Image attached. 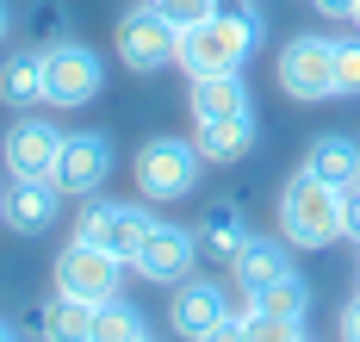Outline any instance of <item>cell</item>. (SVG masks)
<instances>
[{
  "label": "cell",
  "mask_w": 360,
  "mask_h": 342,
  "mask_svg": "<svg viewBox=\"0 0 360 342\" xmlns=\"http://www.w3.org/2000/svg\"><path fill=\"white\" fill-rule=\"evenodd\" d=\"M360 94V38H335V100Z\"/></svg>",
  "instance_id": "cb8c5ba5"
},
{
  "label": "cell",
  "mask_w": 360,
  "mask_h": 342,
  "mask_svg": "<svg viewBox=\"0 0 360 342\" xmlns=\"http://www.w3.org/2000/svg\"><path fill=\"white\" fill-rule=\"evenodd\" d=\"M6 32H13V13H6V6H0V44H6Z\"/></svg>",
  "instance_id": "1f68e13d"
},
{
  "label": "cell",
  "mask_w": 360,
  "mask_h": 342,
  "mask_svg": "<svg viewBox=\"0 0 360 342\" xmlns=\"http://www.w3.org/2000/svg\"><path fill=\"white\" fill-rule=\"evenodd\" d=\"M280 87L292 100H335V38L298 32L280 50Z\"/></svg>",
  "instance_id": "52a82bcc"
},
{
  "label": "cell",
  "mask_w": 360,
  "mask_h": 342,
  "mask_svg": "<svg viewBox=\"0 0 360 342\" xmlns=\"http://www.w3.org/2000/svg\"><path fill=\"white\" fill-rule=\"evenodd\" d=\"M280 236H286L292 249H323L342 236V193L317 181L311 168H298L280 193Z\"/></svg>",
  "instance_id": "6da1fadb"
},
{
  "label": "cell",
  "mask_w": 360,
  "mask_h": 342,
  "mask_svg": "<svg viewBox=\"0 0 360 342\" xmlns=\"http://www.w3.org/2000/svg\"><path fill=\"white\" fill-rule=\"evenodd\" d=\"M186 106H193V125L249 118V87H243V69H230V75H193V87H186Z\"/></svg>",
  "instance_id": "5bb4252c"
},
{
  "label": "cell",
  "mask_w": 360,
  "mask_h": 342,
  "mask_svg": "<svg viewBox=\"0 0 360 342\" xmlns=\"http://www.w3.org/2000/svg\"><path fill=\"white\" fill-rule=\"evenodd\" d=\"M180 50V32L168 25V13L143 0V6H131L124 19H118V63L124 69H137V75H155V69H168Z\"/></svg>",
  "instance_id": "5b68a950"
},
{
  "label": "cell",
  "mask_w": 360,
  "mask_h": 342,
  "mask_svg": "<svg viewBox=\"0 0 360 342\" xmlns=\"http://www.w3.org/2000/svg\"><path fill=\"white\" fill-rule=\"evenodd\" d=\"M143 311L137 305H124V299H106V305H94V336L87 342H143Z\"/></svg>",
  "instance_id": "7402d4cb"
},
{
  "label": "cell",
  "mask_w": 360,
  "mask_h": 342,
  "mask_svg": "<svg viewBox=\"0 0 360 342\" xmlns=\"http://www.w3.org/2000/svg\"><path fill=\"white\" fill-rule=\"evenodd\" d=\"M199 255H205V249H199V230L168 224V218H155L131 267H137L143 280H155V286H180V280L193 274V262H199Z\"/></svg>",
  "instance_id": "9c48e42d"
},
{
  "label": "cell",
  "mask_w": 360,
  "mask_h": 342,
  "mask_svg": "<svg viewBox=\"0 0 360 342\" xmlns=\"http://www.w3.org/2000/svg\"><path fill=\"white\" fill-rule=\"evenodd\" d=\"M217 13H224V19H236V25H255V32H261V0H217Z\"/></svg>",
  "instance_id": "484cf974"
},
{
  "label": "cell",
  "mask_w": 360,
  "mask_h": 342,
  "mask_svg": "<svg viewBox=\"0 0 360 342\" xmlns=\"http://www.w3.org/2000/svg\"><path fill=\"white\" fill-rule=\"evenodd\" d=\"M0 100L6 106H44V50H13L0 63Z\"/></svg>",
  "instance_id": "ac0fdd59"
},
{
  "label": "cell",
  "mask_w": 360,
  "mask_h": 342,
  "mask_svg": "<svg viewBox=\"0 0 360 342\" xmlns=\"http://www.w3.org/2000/svg\"><path fill=\"white\" fill-rule=\"evenodd\" d=\"M230 274H236V286H243V293H261L267 280L292 274V243H286V236H249V243H243V255L230 262Z\"/></svg>",
  "instance_id": "9a60e30c"
},
{
  "label": "cell",
  "mask_w": 360,
  "mask_h": 342,
  "mask_svg": "<svg viewBox=\"0 0 360 342\" xmlns=\"http://www.w3.org/2000/svg\"><path fill=\"white\" fill-rule=\"evenodd\" d=\"M354 25H360V6H354Z\"/></svg>",
  "instance_id": "836d02e7"
},
{
  "label": "cell",
  "mask_w": 360,
  "mask_h": 342,
  "mask_svg": "<svg viewBox=\"0 0 360 342\" xmlns=\"http://www.w3.org/2000/svg\"><path fill=\"white\" fill-rule=\"evenodd\" d=\"M143 342H149V336H143Z\"/></svg>",
  "instance_id": "e575fe53"
},
{
  "label": "cell",
  "mask_w": 360,
  "mask_h": 342,
  "mask_svg": "<svg viewBox=\"0 0 360 342\" xmlns=\"http://www.w3.org/2000/svg\"><path fill=\"white\" fill-rule=\"evenodd\" d=\"M217 317H230V305H224V286H217V280H180V286H174V299H168V324H174V336L199 342Z\"/></svg>",
  "instance_id": "4fadbf2b"
},
{
  "label": "cell",
  "mask_w": 360,
  "mask_h": 342,
  "mask_svg": "<svg viewBox=\"0 0 360 342\" xmlns=\"http://www.w3.org/2000/svg\"><path fill=\"white\" fill-rule=\"evenodd\" d=\"M63 199H69V193L56 187V181H25V175H6L0 218H6V230H19V236H44V230H56V218H63Z\"/></svg>",
  "instance_id": "30bf717a"
},
{
  "label": "cell",
  "mask_w": 360,
  "mask_h": 342,
  "mask_svg": "<svg viewBox=\"0 0 360 342\" xmlns=\"http://www.w3.org/2000/svg\"><path fill=\"white\" fill-rule=\"evenodd\" d=\"M0 342H19V336H13V330H6V324H0Z\"/></svg>",
  "instance_id": "d6a6232c"
},
{
  "label": "cell",
  "mask_w": 360,
  "mask_h": 342,
  "mask_svg": "<svg viewBox=\"0 0 360 342\" xmlns=\"http://www.w3.org/2000/svg\"><path fill=\"white\" fill-rule=\"evenodd\" d=\"M342 342H360V293L348 299V311H342Z\"/></svg>",
  "instance_id": "f546056e"
},
{
  "label": "cell",
  "mask_w": 360,
  "mask_h": 342,
  "mask_svg": "<svg viewBox=\"0 0 360 342\" xmlns=\"http://www.w3.org/2000/svg\"><path fill=\"white\" fill-rule=\"evenodd\" d=\"M304 168L317 181H329L335 193H348V187H360V144L354 137H317L311 156H304Z\"/></svg>",
  "instance_id": "e0dca14e"
},
{
  "label": "cell",
  "mask_w": 360,
  "mask_h": 342,
  "mask_svg": "<svg viewBox=\"0 0 360 342\" xmlns=\"http://www.w3.org/2000/svg\"><path fill=\"white\" fill-rule=\"evenodd\" d=\"M193 230H199V249H205L212 262H236V255H243V243L255 236V230L243 224V212H236V205H224V199L205 205V218H199Z\"/></svg>",
  "instance_id": "2e32d148"
},
{
  "label": "cell",
  "mask_w": 360,
  "mask_h": 342,
  "mask_svg": "<svg viewBox=\"0 0 360 342\" xmlns=\"http://www.w3.org/2000/svg\"><path fill=\"white\" fill-rule=\"evenodd\" d=\"M255 311H274V317H292V324H304V311H311V286L298 280V274H280V280H267L261 293H249Z\"/></svg>",
  "instance_id": "44dd1931"
},
{
  "label": "cell",
  "mask_w": 360,
  "mask_h": 342,
  "mask_svg": "<svg viewBox=\"0 0 360 342\" xmlns=\"http://www.w3.org/2000/svg\"><path fill=\"white\" fill-rule=\"evenodd\" d=\"M311 6H317L323 19H354V6H360V0H311Z\"/></svg>",
  "instance_id": "4dcf8cb0"
},
{
  "label": "cell",
  "mask_w": 360,
  "mask_h": 342,
  "mask_svg": "<svg viewBox=\"0 0 360 342\" xmlns=\"http://www.w3.org/2000/svg\"><path fill=\"white\" fill-rule=\"evenodd\" d=\"M193 150L205 162H243L255 150V113L249 118H217V125H199L193 131Z\"/></svg>",
  "instance_id": "d6986e66"
},
{
  "label": "cell",
  "mask_w": 360,
  "mask_h": 342,
  "mask_svg": "<svg viewBox=\"0 0 360 342\" xmlns=\"http://www.w3.org/2000/svg\"><path fill=\"white\" fill-rule=\"evenodd\" d=\"M255 50V25H236V19H205V25H193V32H180V50L174 63L186 75H230V69H243Z\"/></svg>",
  "instance_id": "7a4b0ae2"
},
{
  "label": "cell",
  "mask_w": 360,
  "mask_h": 342,
  "mask_svg": "<svg viewBox=\"0 0 360 342\" xmlns=\"http://www.w3.org/2000/svg\"><path fill=\"white\" fill-rule=\"evenodd\" d=\"M199 168H205V156L193 150V137H149L137 150V162H131L143 199H186L193 181H199Z\"/></svg>",
  "instance_id": "277c9868"
},
{
  "label": "cell",
  "mask_w": 360,
  "mask_h": 342,
  "mask_svg": "<svg viewBox=\"0 0 360 342\" xmlns=\"http://www.w3.org/2000/svg\"><path fill=\"white\" fill-rule=\"evenodd\" d=\"M342 236H354V243H360V187L342 193Z\"/></svg>",
  "instance_id": "83f0119b"
},
{
  "label": "cell",
  "mask_w": 360,
  "mask_h": 342,
  "mask_svg": "<svg viewBox=\"0 0 360 342\" xmlns=\"http://www.w3.org/2000/svg\"><path fill=\"white\" fill-rule=\"evenodd\" d=\"M32 25H37V38H50V44H56V25H63V6H56V0H44V6L32 13Z\"/></svg>",
  "instance_id": "4316f807"
},
{
  "label": "cell",
  "mask_w": 360,
  "mask_h": 342,
  "mask_svg": "<svg viewBox=\"0 0 360 342\" xmlns=\"http://www.w3.org/2000/svg\"><path fill=\"white\" fill-rule=\"evenodd\" d=\"M155 6L168 13V25H174V32H193V25L217 19V0H155Z\"/></svg>",
  "instance_id": "d4e9b609"
},
{
  "label": "cell",
  "mask_w": 360,
  "mask_h": 342,
  "mask_svg": "<svg viewBox=\"0 0 360 342\" xmlns=\"http://www.w3.org/2000/svg\"><path fill=\"white\" fill-rule=\"evenodd\" d=\"M149 224H155V218H149L143 205H124V199H87V212L75 218V236H87V243L112 249L118 262H137Z\"/></svg>",
  "instance_id": "ba28073f"
},
{
  "label": "cell",
  "mask_w": 360,
  "mask_h": 342,
  "mask_svg": "<svg viewBox=\"0 0 360 342\" xmlns=\"http://www.w3.org/2000/svg\"><path fill=\"white\" fill-rule=\"evenodd\" d=\"M37 330H44V342H87L94 336V305L56 293V299H44V311H37Z\"/></svg>",
  "instance_id": "ffe728a7"
},
{
  "label": "cell",
  "mask_w": 360,
  "mask_h": 342,
  "mask_svg": "<svg viewBox=\"0 0 360 342\" xmlns=\"http://www.w3.org/2000/svg\"><path fill=\"white\" fill-rule=\"evenodd\" d=\"M106 175H112V144L100 131H69L63 156H56V187L75 193V199H94Z\"/></svg>",
  "instance_id": "7c38bea8"
},
{
  "label": "cell",
  "mask_w": 360,
  "mask_h": 342,
  "mask_svg": "<svg viewBox=\"0 0 360 342\" xmlns=\"http://www.w3.org/2000/svg\"><path fill=\"white\" fill-rule=\"evenodd\" d=\"M63 137L69 131H56V125H44V118H19L13 131H6V175H25V181H56V156H63Z\"/></svg>",
  "instance_id": "8fae6325"
},
{
  "label": "cell",
  "mask_w": 360,
  "mask_h": 342,
  "mask_svg": "<svg viewBox=\"0 0 360 342\" xmlns=\"http://www.w3.org/2000/svg\"><path fill=\"white\" fill-rule=\"evenodd\" d=\"M100 81H106V63L87 44H75V38L44 44V106L75 113V106H87L100 94Z\"/></svg>",
  "instance_id": "3957f363"
},
{
  "label": "cell",
  "mask_w": 360,
  "mask_h": 342,
  "mask_svg": "<svg viewBox=\"0 0 360 342\" xmlns=\"http://www.w3.org/2000/svg\"><path fill=\"white\" fill-rule=\"evenodd\" d=\"M199 342H243V317H217V324H212Z\"/></svg>",
  "instance_id": "f1b7e54d"
},
{
  "label": "cell",
  "mask_w": 360,
  "mask_h": 342,
  "mask_svg": "<svg viewBox=\"0 0 360 342\" xmlns=\"http://www.w3.org/2000/svg\"><path fill=\"white\" fill-rule=\"evenodd\" d=\"M243 342H304V324L292 317H274V311H243Z\"/></svg>",
  "instance_id": "603a6c76"
},
{
  "label": "cell",
  "mask_w": 360,
  "mask_h": 342,
  "mask_svg": "<svg viewBox=\"0 0 360 342\" xmlns=\"http://www.w3.org/2000/svg\"><path fill=\"white\" fill-rule=\"evenodd\" d=\"M118 280H124V262L112 249H100V243H87V236H75L56 255V293H69V299L106 305V299H118Z\"/></svg>",
  "instance_id": "8992f818"
}]
</instances>
